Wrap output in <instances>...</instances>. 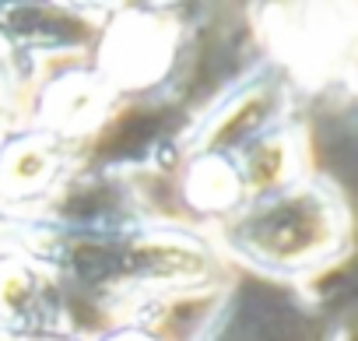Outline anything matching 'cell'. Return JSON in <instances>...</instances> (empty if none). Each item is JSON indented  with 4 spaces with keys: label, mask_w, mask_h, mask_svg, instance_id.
Instances as JSON below:
<instances>
[{
    "label": "cell",
    "mask_w": 358,
    "mask_h": 341,
    "mask_svg": "<svg viewBox=\"0 0 358 341\" xmlns=\"http://www.w3.org/2000/svg\"><path fill=\"white\" fill-rule=\"evenodd\" d=\"M67 165V144L50 127H29L0 148V194L8 201L39 197Z\"/></svg>",
    "instance_id": "6"
},
{
    "label": "cell",
    "mask_w": 358,
    "mask_h": 341,
    "mask_svg": "<svg viewBox=\"0 0 358 341\" xmlns=\"http://www.w3.org/2000/svg\"><path fill=\"white\" fill-rule=\"evenodd\" d=\"M0 341H88L78 330L71 334H18V330H0Z\"/></svg>",
    "instance_id": "9"
},
{
    "label": "cell",
    "mask_w": 358,
    "mask_h": 341,
    "mask_svg": "<svg viewBox=\"0 0 358 341\" xmlns=\"http://www.w3.org/2000/svg\"><path fill=\"white\" fill-rule=\"evenodd\" d=\"M302 292L271 281H229L197 341H341L334 323Z\"/></svg>",
    "instance_id": "3"
},
{
    "label": "cell",
    "mask_w": 358,
    "mask_h": 341,
    "mask_svg": "<svg viewBox=\"0 0 358 341\" xmlns=\"http://www.w3.org/2000/svg\"><path fill=\"white\" fill-rule=\"evenodd\" d=\"M92 341H169L155 323H109Z\"/></svg>",
    "instance_id": "8"
},
{
    "label": "cell",
    "mask_w": 358,
    "mask_h": 341,
    "mask_svg": "<svg viewBox=\"0 0 358 341\" xmlns=\"http://www.w3.org/2000/svg\"><path fill=\"white\" fill-rule=\"evenodd\" d=\"M25 116V85H22V64L15 57V46L0 36V148L22 130Z\"/></svg>",
    "instance_id": "7"
},
{
    "label": "cell",
    "mask_w": 358,
    "mask_h": 341,
    "mask_svg": "<svg viewBox=\"0 0 358 341\" xmlns=\"http://www.w3.org/2000/svg\"><path fill=\"white\" fill-rule=\"evenodd\" d=\"M292 120V92L285 85V74L257 71L243 85H236L229 95H222L190 134V155H236L260 134L274 130L278 123Z\"/></svg>",
    "instance_id": "4"
},
{
    "label": "cell",
    "mask_w": 358,
    "mask_h": 341,
    "mask_svg": "<svg viewBox=\"0 0 358 341\" xmlns=\"http://www.w3.org/2000/svg\"><path fill=\"white\" fill-rule=\"evenodd\" d=\"M211 243L225 264L243 267L250 278L302 292L348 260L355 218L334 180L306 173L218 218Z\"/></svg>",
    "instance_id": "2"
},
{
    "label": "cell",
    "mask_w": 358,
    "mask_h": 341,
    "mask_svg": "<svg viewBox=\"0 0 358 341\" xmlns=\"http://www.w3.org/2000/svg\"><path fill=\"white\" fill-rule=\"evenodd\" d=\"M0 330L71 334V302L57 271L36 253H0Z\"/></svg>",
    "instance_id": "5"
},
{
    "label": "cell",
    "mask_w": 358,
    "mask_h": 341,
    "mask_svg": "<svg viewBox=\"0 0 358 341\" xmlns=\"http://www.w3.org/2000/svg\"><path fill=\"white\" fill-rule=\"evenodd\" d=\"M46 264L64 292H85L113 323H148L151 309L218 295L232 281L225 257L208 236L172 225L64 239V257Z\"/></svg>",
    "instance_id": "1"
}]
</instances>
